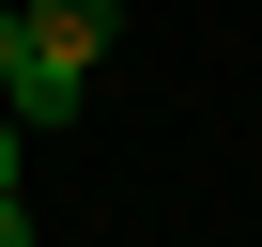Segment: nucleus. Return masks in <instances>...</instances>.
<instances>
[{"label": "nucleus", "instance_id": "4", "mask_svg": "<svg viewBox=\"0 0 262 247\" xmlns=\"http://www.w3.org/2000/svg\"><path fill=\"white\" fill-rule=\"evenodd\" d=\"M0 247H31V201H16V186H0Z\"/></svg>", "mask_w": 262, "mask_h": 247}, {"label": "nucleus", "instance_id": "5", "mask_svg": "<svg viewBox=\"0 0 262 247\" xmlns=\"http://www.w3.org/2000/svg\"><path fill=\"white\" fill-rule=\"evenodd\" d=\"M0 186H16V108H0Z\"/></svg>", "mask_w": 262, "mask_h": 247}, {"label": "nucleus", "instance_id": "3", "mask_svg": "<svg viewBox=\"0 0 262 247\" xmlns=\"http://www.w3.org/2000/svg\"><path fill=\"white\" fill-rule=\"evenodd\" d=\"M16 77H31V16L0 0V93H16Z\"/></svg>", "mask_w": 262, "mask_h": 247}, {"label": "nucleus", "instance_id": "1", "mask_svg": "<svg viewBox=\"0 0 262 247\" xmlns=\"http://www.w3.org/2000/svg\"><path fill=\"white\" fill-rule=\"evenodd\" d=\"M16 16H31V47H47V62H108L123 0H16Z\"/></svg>", "mask_w": 262, "mask_h": 247}, {"label": "nucleus", "instance_id": "2", "mask_svg": "<svg viewBox=\"0 0 262 247\" xmlns=\"http://www.w3.org/2000/svg\"><path fill=\"white\" fill-rule=\"evenodd\" d=\"M77 108H93V62H47V47H31V77H16V123H77Z\"/></svg>", "mask_w": 262, "mask_h": 247}]
</instances>
